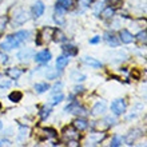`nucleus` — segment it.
Instances as JSON below:
<instances>
[{
  "instance_id": "obj_20",
  "label": "nucleus",
  "mask_w": 147,
  "mask_h": 147,
  "mask_svg": "<svg viewBox=\"0 0 147 147\" xmlns=\"http://www.w3.org/2000/svg\"><path fill=\"white\" fill-rule=\"evenodd\" d=\"M7 74L12 78V79H18V78L22 75V71L18 70V68H9V70L7 71Z\"/></svg>"
},
{
  "instance_id": "obj_23",
  "label": "nucleus",
  "mask_w": 147,
  "mask_h": 147,
  "mask_svg": "<svg viewBox=\"0 0 147 147\" xmlns=\"http://www.w3.org/2000/svg\"><path fill=\"white\" fill-rule=\"evenodd\" d=\"M64 99V95L63 94H58V95H55L54 98H52V105H58V103H60V102Z\"/></svg>"
},
{
  "instance_id": "obj_37",
  "label": "nucleus",
  "mask_w": 147,
  "mask_h": 147,
  "mask_svg": "<svg viewBox=\"0 0 147 147\" xmlns=\"http://www.w3.org/2000/svg\"><path fill=\"white\" fill-rule=\"evenodd\" d=\"M75 91H83V87H75Z\"/></svg>"
},
{
  "instance_id": "obj_34",
  "label": "nucleus",
  "mask_w": 147,
  "mask_h": 147,
  "mask_svg": "<svg viewBox=\"0 0 147 147\" xmlns=\"http://www.w3.org/2000/svg\"><path fill=\"white\" fill-rule=\"evenodd\" d=\"M106 122H109V124H114L116 122L115 120V118H111V116H107L106 118Z\"/></svg>"
},
{
  "instance_id": "obj_39",
  "label": "nucleus",
  "mask_w": 147,
  "mask_h": 147,
  "mask_svg": "<svg viewBox=\"0 0 147 147\" xmlns=\"http://www.w3.org/2000/svg\"><path fill=\"white\" fill-rule=\"evenodd\" d=\"M1 128H3V123H1V120H0V131H1Z\"/></svg>"
},
{
  "instance_id": "obj_2",
  "label": "nucleus",
  "mask_w": 147,
  "mask_h": 147,
  "mask_svg": "<svg viewBox=\"0 0 147 147\" xmlns=\"http://www.w3.org/2000/svg\"><path fill=\"white\" fill-rule=\"evenodd\" d=\"M111 111L115 114V115H120L126 111V103H124L123 99H116L111 103Z\"/></svg>"
},
{
  "instance_id": "obj_10",
  "label": "nucleus",
  "mask_w": 147,
  "mask_h": 147,
  "mask_svg": "<svg viewBox=\"0 0 147 147\" xmlns=\"http://www.w3.org/2000/svg\"><path fill=\"white\" fill-rule=\"evenodd\" d=\"M68 62H70V58H68L67 55L59 56V58L56 59V68H58V70H63V68L68 64Z\"/></svg>"
},
{
  "instance_id": "obj_6",
  "label": "nucleus",
  "mask_w": 147,
  "mask_h": 147,
  "mask_svg": "<svg viewBox=\"0 0 147 147\" xmlns=\"http://www.w3.org/2000/svg\"><path fill=\"white\" fill-rule=\"evenodd\" d=\"M43 12H44V4H43V1L38 0L32 5V15H34V18H39V16L43 15Z\"/></svg>"
},
{
  "instance_id": "obj_19",
  "label": "nucleus",
  "mask_w": 147,
  "mask_h": 147,
  "mask_svg": "<svg viewBox=\"0 0 147 147\" xmlns=\"http://www.w3.org/2000/svg\"><path fill=\"white\" fill-rule=\"evenodd\" d=\"M63 50H64V52H67L68 54V56L70 55H76L78 50L75 46H71V44H67V46H63Z\"/></svg>"
},
{
  "instance_id": "obj_11",
  "label": "nucleus",
  "mask_w": 147,
  "mask_h": 147,
  "mask_svg": "<svg viewBox=\"0 0 147 147\" xmlns=\"http://www.w3.org/2000/svg\"><path fill=\"white\" fill-rule=\"evenodd\" d=\"M120 40L123 43H126V44H128V43H131L132 40H134V36H132L127 30H122V31H120Z\"/></svg>"
},
{
  "instance_id": "obj_26",
  "label": "nucleus",
  "mask_w": 147,
  "mask_h": 147,
  "mask_svg": "<svg viewBox=\"0 0 147 147\" xmlns=\"http://www.w3.org/2000/svg\"><path fill=\"white\" fill-rule=\"evenodd\" d=\"M102 15H103V18H111V16L114 15V9H112V8H107Z\"/></svg>"
},
{
  "instance_id": "obj_32",
  "label": "nucleus",
  "mask_w": 147,
  "mask_h": 147,
  "mask_svg": "<svg viewBox=\"0 0 147 147\" xmlns=\"http://www.w3.org/2000/svg\"><path fill=\"white\" fill-rule=\"evenodd\" d=\"M11 86V82H3V83H0V88H8Z\"/></svg>"
},
{
  "instance_id": "obj_16",
  "label": "nucleus",
  "mask_w": 147,
  "mask_h": 147,
  "mask_svg": "<svg viewBox=\"0 0 147 147\" xmlns=\"http://www.w3.org/2000/svg\"><path fill=\"white\" fill-rule=\"evenodd\" d=\"M59 74H60V70H58V68H48L46 75L48 79H58Z\"/></svg>"
},
{
  "instance_id": "obj_8",
  "label": "nucleus",
  "mask_w": 147,
  "mask_h": 147,
  "mask_svg": "<svg viewBox=\"0 0 147 147\" xmlns=\"http://www.w3.org/2000/svg\"><path fill=\"white\" fill-rule=\"evenodd\" d=\"M106 109H107V105H106L105 100L98 102L92 107V115H100V114H103L106 111Z\"/></svg>"
},
{
  "instance_id": "obj_28",
  "label": "nucleus",
  "mask_w": 147,
  "mask_h": 147,
  "mask_svg": "<svg viewBox=\"0 0 147 147\" xmlns=\"http://www.w3.org/2000/svg\"><path fill=\"white\" fill-rule=\"evenodd\" d=\"M103 138H105V135H103V134H102V135H100V134H98V135H91V136H90V139H94V140H96V142H98V140H100V139H103Z\"/></svg>"
},
{
  "instance_id": "obj_9",
  "label": "nucleus",
  "mask_w": 147,
  "mask_h": 147,
  "mask_svg": "<svg viewBox=\"0 0 147 147\" xmlns=\"http://www.w3.org/2000/svg\"><path fill=\"white\" fill-rule=\"evenodd\" d=\"M82 60H83V63H84V64H87V66H90V67H92V68H102V63L99 62V60H96V59L90 58V56H84Z\"/></svg>"
},
{
  "instance_id": "obj_15",
  "label": "nucleus",
  "mask_w": 147,
  "mask_h": 147,
  "mask_svg": "<svg viewBox=\"0 0 147 147\" xmlns=\"http://www.w3.org/2000/svg\"><path fill=\"white\" fill-rule=\"evenodd\" d=\"M74 126H75L76 130H86L88 124H87V120H84V119H76L74 122Z\"/></svg>"
},
{
  "instance_id": "obj_36",
  "label": "nucleus",
  "mask_w": 147,
  "mask_h": 147,
  "mask_svg": "<svg viewBox=\"0 0 147 147\" xmlns=\"http://www.w3.org/2000/svg\"><path fill=\"white\" fill-rule=\"evenodd\" d=\"M3 144H11V143H9V140H7V139H5V140H0V146H3Z\"/></svg>"
},
{
  "instance_id": "obj_24",
  "label": "nucleus",
  "mask_w": 147,
  "mask_h": 147,
  "mask_svg": "<svg viewBox=\"0 0 147 147\" xmlns=\"http://www.w3.org/2000/svg\"><path fill=\"white\" fill-rule=\"evenodd\" d=\"M103 8H105V3H103V1H98L96 5L94 7V13H96V15H98V13H99V11H102Z\"/></svg>"
},
{
  "instance_id": "obj_7",
  "label": "nucleus",
  "mask_w": 147,
  "mask_h": 147,
  "mask_svg": "<svg viewBox=\"0 0 147 147\" xmlns=\"http://www.w3.org/2000/svg\"><path fill=\"white\" fill-rule=\"evenodd\" d=\"M28 19H30V15H28L26 11H19L13 16V22H15L16 24H24Z\"/></svg>"
},
{
  "instance_id": "obj_38",
  "label": "nucleus",
  "mask_w": 147,
  "mask_h": 147,
  "mask_svg": "<svg viewBox=\"0 0 147 147\" xmlns=\"http://www.w3.org/2000/svg\"><path fill=\"white\" fill-rule=\"evenodd\" d=\"M0 58H3V62H7V56H3V55L0 54Z\"/></svg>"
},
{
  "instance_id": "obj_5",
  "label": "nucleus",
  "mask_w": 147,
  "mask_h": 147,
  "mask_svg": "<svg viewBox=\"0 0 147 147\" xmlns=\"http://www.w3.org/2000/svg\"><path fill=\"white\" fill-rule=\"evenodd\" d=\"M55 22L58 24H63L64 23V8H62L60 5L56 4V7H55V16H54Z\"/></svg>"
},
{
  "instance_id": "obj_27",
  "label": "nucleus",
  "mask_w": 147,
  "mask_h": 147,
  "mask_svg": "<svg viewBox=\"0 0 147 147\" xmlns=\"http://www.w3.org/2000/svg\"><path fill=\"white\" fill-rule=\"evenodd\" d=\"M27 135H28V128H24V127L20 128V135H19L20 139H23L24 136H27Z\"/></svg>"
},
{
  "instance_id": "obj_1",
  "label": "nucleus",
  "mask_w": 147,
  "mask_h": 147,
  "mask_svg": "<svg viewBox=\"0 0 147 147\" xmlns=\"http://www.w3.org/2000/svg\"><path fill=\"white\" fill-rule=\"evenodd\" d=\"M19 46H20V42L15 38V35L8 36L4 42L0 43V47H1L3 50H5V51H11L12 48H16V47H19Z\"/></svg>"
},
{
  "instance_id": "obj_25",
  "label": "nucleus",
  "mask_w": 147,
  "mask_h": 147,
  "mask_svg": "<svg viewBox=\"0 0 147 147\" xmlns=\"http://www.w3.org/2000/svg\"><path fill=\"white\" fill-rule=\"evenodd\" d=\"M50 112H51V110L48 109V107H47V109H43V110H42V112H40V118H42V119L44 120V119L47 118V116L50 115Z\"/></svg>"
},
{
  "instance_id": "obj_29",
  "label": "nucleus",
  "mask_w": 147,
  "mask_h": 147,
  "mask_svg": "<svg viewBox=\"0 0 147 147\" xmlns=\"http://www.w3.org/2000/svg\"><path fill=\"white\" fill-rule=\"evenodd\" d=\"M5 23H7V19H5V18H0V31H3L4 30Z\"/></svg>"
},
{
  "instance_id": "obj_33",
  "label": "nucleus",
  "mask_w": 147,
  "mask_h": 147,
  "mask_svg": "<svg viewBox=\"0 0 147 147\" xmlns=\"http://www.w3.org/2000/svg\"><path fill=\"white\" fill-rule=\"evenodd\" d=\"M90 1H91V0H79V4H80L82 7H87L90 4Z\"/></svg>"
},
{
  "instance_id": "obj_4",
  "label": "nucleus",
  "mask_w": 147,
  "mask_h": 147,
  "mask_svg": "<svg viewBox=\"0 0 147 147\" xmlns=\"http://www.w3.org/2000/svg\"><path fill=\"white\" fill-rule=\"evenodd\" d=\"M35 60L38 63H47L51 60V52L50 51H40V52H38V54L35 55Z\"/></svg>"
},
{
  "instance_id": "obj_18",
  "label": "nucleus",
  "mask_w": 147,
  "mask_h": 147,
  "mask_svg": "<svg viewBox=\"0 0 147 147\" xmlns=\"http://www.w3.org/2000/svg\"><path fill=\"white\" fill-rule=\"evenodd\" d=\"M48 88H50V86L47 84V83H38V84H35V91H36L38 94L46 92Z\"/></svg>"
},
{
  "instance_id": "obj_17",
  "label": "nucleus",
  "mask_w": 147,
  "mask_h": 147,
  "mask_svg": "<svg viewBox=\"0 0 147 147\" xmlns=\"http://www.w3.org/2000/svg\"><path fill=\"white\" fill-rule=\"evenodd\" d=\"M22 98H23V94L20 92V91H13V92L9 94V100L11 102H20L22 100Z\"/></svg>"
},
{
  "instance_id": "obj_21",
  "label": "nucleus",
  "mask_w": 147,
  "mask_h": 147,
  "mask_svg": "<svg viewBox=\"0 0 147 147\" xmlns=\"http://www.w3.org/2000/svg\"><path fill=\"white\" fill-rule=\"evenodd\" d=\"M58 5H60L64 9H68L72 5V0H58Z\"/></svg>"
},
{
  "instance_id": "obj_30",
  "label": "nucleus",
  "mask_w": 147,
  "mask_h": 147,
  "mask_svg": "<svg viewBox=\"0 0 147 147\" xmlns=\"http://www.w3.org/2000/svg\"><path fill=\"white\" fill-rule=\"evenodd\" d=\"M138 39H139V40H142V42H146V31L139 32V35H138Z\"/></svg>"
},
{
  "instance_id": "obj_12",
  "label": "nucleus",
  "mask_w": 147,
  "mask_h": 147,
  "mask_svg": "<svg viewBox=\"0 0 147 147\" xmlns=\"http://www.w3.org/2000/svg\"><path fill=\"white\" fill-rule=\"evenodd\" d=\"M106 40H107V43H109V46L111 47H118V44H119V42H118V39L115 38V35H112V34H106Z\"/></svg>"
},
{
  "instance_id": "obj_35",
  "label": "nucleus",
  "mask_w": 147,
  "mask_h": 147,
  "mask_svg": "<svg viewBox=\"0 0 147 147\" xmlns=\"http://www.w3.org/2000/svg\"><path fill=\"white\" fill-rule=\"evenodd\" d=\"M46 132H48V135H50V136H55V131H54V130H46Z\"/></svg>"
},
{
  "instance_id": "obj_14",
  "label": "nucleus",
  "mask_w": 147,
  "mask_h": 147,
  "mask_svg": "<svg viewBox=\"0 0 147 147\" xmlns=\"http://www.w3.org/2000/svg\"><path fill=\"white\" fill-rule=\"evenodd\" d=\"M70 78L72 79L74 82H83L86 79V75H83V74H80L79 71H72L70 75Z\"/></svg>"
},
{
  "instance_id": "obj_22",
  "label": "nucleus",
  "mask_w": 147,
  "mask_h": 147,
  "mask_svg": "<svg viewBox=\"0 0 147 147\" xmlns=\"http://www.w3.org/2000/svg\"><path fill=\"white\" fill-rule=\"evenodd\" d=\"M123 142V138L122 136H114L111 140V146H120Z\"/></svg>"
},
{
  "instance_id": "obj_3",
  "label": "nucleus",
  "mask_w": 147,
  "mask_h": 147,
  "mask_svg": "<svg viewBox=\"0 0 147 147\" xmlns=\"http://www.w3.org/2000/svg\"><path fill=\"white\" fill-rule=\"evenodd\" d=\"M34 56H35V52H34L32 48H24V50L18 52V59L22 60V62H28V60L31 58H34Z\"/></svg>"
},
{
  "instance_id": "obj_31",
  "label": "nucleus",
  "mask_w": 147,
  "mask_h": 147,
  "mask_svg": "<svg viewBox=\"0 0 147 147\" xmlns=\"http://www.w3.org/2000/svg\"><path fill=\"white\" fill-rule=\"evenodd\" d=\"M99 42H100V36H95V38L90 39V43H91V44H95V43H99Z\"/></svg>"
},
{
  "instance_id": "obj_13",
  "label": "nucleus",
  "mask_w": 147,
  "mask_h": 147,
  "mask_svg": "<svg viewBox=\"0 0 147 147\" xmlns=\"http://www.w3.org/2000/svg\"><path fill=\"white\" fill-rule=\"evenodd\" d=\"M28 36H30V31H18L15 34V38L18 39L20 43H23L24 40H27Z\"/></svg>"
}]
</instances>
